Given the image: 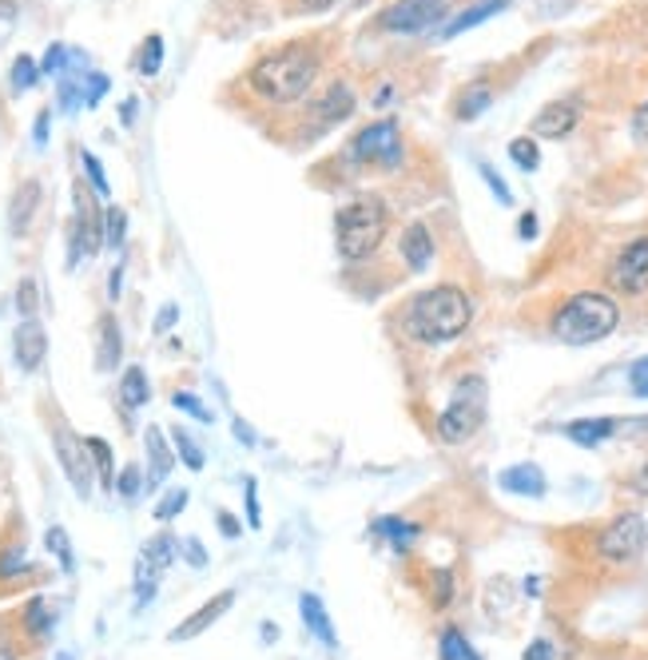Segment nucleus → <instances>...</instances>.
<instances>
[{
	"instance_id": "1",
	"label": "nucleus",
	"mask_w": 648,
	"mask_h": 660,
	"mask_svg": "<svg viewBox=\"0 0 648 660\" xmlns=\"http://www.w3.org/2000/svg\"><path fill=\"white\" fill-rule=\"evenodd\" d=\"M470 319H474L470 295L453 283H441V287L414 295V302L406 307V335L426 347H441V343L462 338L470 331Z\"/></svg>"
},
{
	"instance_id": "2",
	"label": "nucleus",
	"mask_w": 648,
	"mask_h": 660,
	"mask_svg": "<svg viewBox=\"0 0 648 660\" xmlns=\"http://www.w3.org/2000/svg\"><path fill=\"white\" fill-rule=\"evenodd\" d=\"M314 76H319V52L307 45H287L259 60L256 69L247 72V84L266 104H295L311 92Z\"/></svg>"
},
{
	"instance_id": "3",
	"label": "nucleus",
	"mask_w": 648,
	"mask_h": 660,
	"mask_svg": "<svg viewBox=\"0 0 648 660\" xmlns=\"http://www.w3.org/2000/svg\"><path fill=\"white\" fill-rule=\"evenodd\" d=\"M621 323V307L616 299H609L605 290H581L573 299H565L553 314V335L569 347H589L609 338Z\"/></svg>"
},
{
	"instance_id": "4",
	"label": "nucleus",
	"mask_w": 648,
	"mask_h": 660,
	"mask_svg": "<svg viewBox=\"0 0 648 660\" xmlns=\"http://www.w3.org/2000/svg\"><path fill=\"white\" fill-rule=\"evenodd\" d=\"M386 227H390V211L378 196H359L350 199L347 208L335 215V247L347 263H359V259H371L386 239Z\"/></svg>"
},
{
	"instance_id": "5",
	"label": "nucleus",
	"mask_w": 648,
	"mask_h": 660,
	"mask_svg": "<svg viewBox=\"0 0 648 660\" xmlns=\"http://www.w3.org/2000/svg\"><path fill=\"white\" fill-rule=\"evenodd\" d=\"M486 378L482 374H465L462 383L453 386V398L450 406L441 410L438 418V438L450 441V446H462V441H470L482 429V422H486Z\"/></svg>"
},
{
	"instance_id": "6",
	"label": "nucleus",
	"mask_w": 648,
	"mask_h": 660,
	"mask_svg": "<svg viewBox=\"0 0 648 660\" xmlns=\"http://www.w3.org/2000/svg\"><path fill=\"white\" fill-rule=\"evenodd\" d=\"M350 155L359 163H374V167H386V172H390V167L402 163V132H398L394 120H374V124H366V128L354 136Z\"/></svg>"
},
{
	"instance_id": "7",
	"label": "nucleus",
	"mask_w": 648,
	"mask_h": 660,
	"mask_svg": "<svg viewBox=\"0 0 648 660\" xmlns=\"http://www.w3.org/2000/svg\"><path fill=\"white\" fill-rule=\"evenodd\" d=\"M648 545V530H645V518L640 513H621L616 522H609V530L597 537V553L613 565H628L645 553Z\"/></svg>"
},
{
	"instance_id": "8",
	"label": "nucleus",
	"mask_w": 648,
	"mask_h": 660,
	"mask_svg": "<svg viewBox=\"0 0 648 660\" xmlns=\"http://www.w3.org/2000/svg\"><path fill=\"white\" fill-rule=\"evenodd\" d=\"M100 247H104V208H100L80 184L76 187V223H72L68 263H76L80 256H96Z\"/></svg>"
},
{
	"instance_id": "9",
	"label": "nucleus",
	"mask_w": 648,
	"mask_h": 660,
	"mask_svg": "<svg viewBox=\"0 0 648 660\" xmlns=\"http://www.w3.org/2000/svg\"><path fill=\"white\" fill-rule=\"evenodd\" d=\"M446 16V0H394L390 9L383 12V28L398 36L426 33L429 24H438Z\"/></svg>"
},
{
	"instance_id": "10",
	"label": "nucleus",
	"mask_w": 648,
	"mask_h": 660,
	"mask_svg": "<svg viewBox=\"0 0 648 660\" xmlns=\"http://www.w3.org/2000/svg\"><path fill=\"white\" fill-rule=\"evenodd\" d=\"M52 441H57V458L64 465V474H68L72 489L88 498L92 494V453H88V441L76 438L68 426H57L52 429Z\"/></svg>"
},
{
	"instance_id": "11",
	"label": "nucleus",
	"mask_w": 648,
	"mask_h": 660,
	"mask_svg": "<svg viewBox=\"0 0 648 660\" xmlns=\"http://www.w3.org/2000/svg\"><path fill=\"white\" fill-rule=\"evenodd\" d=\"M609 283L625 295H640L648 287V235L621 247V256L609 266Z\"/></svg>"
},
{
	"instance_id": "12",
	"label": "nucleus",
	"mask_w": 648,
	"mask_h": 660,
	"mask_svg": "<svg viewBox=\"0 0 648 660\" xmlns=\"http://www.w3.org/2000/svg\"><path fill=\"white\" fill-rule=\"evenodd\" d=\"M175 549H179V545H175L172 533H160V537H151V541L144 545V553H139V569H136L139 605L151 601V597H155V581H160L163 569L172 565Z\"/></svg>"
},
{
	"instance_id": "13",
	"label": "nucleus",
	"mask_w": 648,
	"mask_h": 660,
	"mask_svg": "<svg viewBox=\"0 0 648 660\" xmlns=\"http://www.w3.org/2000/svg\"><path fill=\"white\" fill-rule=\"evenodd\" d=\"M581 120V100L577 96H569V100H553V104H545L537 116H533L529 132L533 139H565L569 132L577 128Z\"/></svg>"
},
{
	"instance_id": "14",
	"label": "nucleus",
	"mask_w": 648,
	"mask_h": 660,
	"mask_svg": "<svg viewBox=\"0 0 648 660\" xmlns=\"http://www.w3.org/2000/svg\"><path fill=\"white\" fill-rule=\"evenodd\" d=\"M12 354L21 362V371H40L48 354V335L40 319H21V326L12 331Z\"/></svg>"
},
{
	"instance_id": "15",
	"label": "nucleus",
	"mask_w": 648,
	"mask_h": 660,
	"mask_svg": "<svg viewBox=\"0 0 648 660\" xmlns=\"http://www.w3.org/2000/svg\"><path fill=\"white\" fill-rule=\"evenodd\" d=\"M40 184L36 179H24L21 187H16V196H12V203H9V232L21 239V235H28V227H33V220H36V211H40Z\"/></svg>"
},
{
	"instance_id": "16",
	"label": "nucleus",
	"mask_w": 648,
	"mask_h": 660,
	"mask_svg": "<svg viewBox=\"0 0 648 660\" xmlns=\"http://www.w3.org/2000/svg\"><path fill=\"white\" fill-rule=\"evenodd\" d=\"M232 605H235V593H232V589H227V593H215V597H211V601L203 605V609H196V613H191V621H184L179 628H172L167 637H172V640H191V637H199V633H203L208 625H215V621H220V617L227 613Z\"/></svg>"
},
{
	"instance_id": "17",
	"label": "nucleus",
	"mask_w": 648,
	"mask_h": 660,
	"mask_svg": "<svg viewBox=\"0 0 648 660\" xmlns=\"http://www.w3.org/2000/svg\"><path fill=\"white\" fill-rule=\"evenodd\" d=\"M402 259L410 271H426L434 263V235L426 223H410L402 232Z\"/></svg>"
},
{
	"instance_id": "18",
	"label": "nucleus",
	"mask_w": 648,
	"mask_h": 660,
	"mask_svg": "<svg viewBox=\"0 0 648 660\" xmlns=\"http://www.w3.org/2000/svg\"><path fill=\"white\" fill-rule=\"evenodd\" d=\"M498 486L510 489V494H521V498H541L545 474L533 462H521V465H510V470H501Z\"/></svg>"
},
{
	"instance_id": "19",
	"label": "nucleus",
	"mask_w": 648,
	"mask_h": 660,
	"mask_svg": "<svg viewBox=\"0 0 648 660\" xmlns=\"http://www.w3.org/2000/svg\"><path fill=\"white\" fill-rule=\"evenodd\" d=\"M144 441H148V489H155L163 482V477L172 474V450H167V438H163L160 426H148V434H144Z\"/></svg>"
},
{
	"instance_id": "20",
	"label": "nucleus",
	"mask_w": 648,
	"mask_h": 660,
	"mask_svg": "<svg viewBox=\"0 0 648 660\" xmlns=\"http://www.w3.org/2000/svg\"><path fill=\"white\" fill-rule=\"evenodd\" d=\"M299 613H302V625L311 628V633H314L319 640H323L326 649H338L335 625H331V617H326L323 601H319L314 593H302V597H299Z\"/></svg>"
},
{
	"instance_id": "21",
	"label": "nucleus",
	"mask_w": 648,
	"mask_h": 660,
	"mask_svg": "<svg viewBox=\"0 0 648 660\" xmlns=\"http://www.w3.org/2000/svg\"><path fill=\"white\" fill-rule=\"evenodd\" d=\"M616 426H621L616 418H577V422L565 426V434L577 441V446H601L605 438H613Z\"/></svg>"
},
{
	"instance_id": "22",
	"label": "nucleus",
	"mask_w": 648,
	"mask_h": 660,
	"mask_svg": "<svg viewBox=\"0 0 648 660\" xmlns=\"http://www.w3.org/2000/svg\"><path fill=\"white\" fill-rule=\"evenodd\" d=\"M506 9H510V0H482V4H474V9H465L462 16H453V21L441 28V36H446V40H453V36L470 33L474 24H486L489 16H498V12H506Z\"/></svg>"
},
{
	"instance_id": "23",
	"label": "nucleus",
	"mask_w": 648,
	"mask_h": 660,
	"mask_svg": "<svg viewBox=\"0 0 648 660\" xmlns=\"http://www.w3.org/2000/svg\"><path fill=\"white\" fill-rule=\"evenodd\" d=\"M120 354H124V338H120V323L112 314L100 319V350H96V366L100 371H116Z\"/></svg>"
},
{
	"instance_id": "24",
	"label": "nucleus",
	"mask_w": 648,
	"mask_h": 660,
	"mask_svg": "<svg viewBox=\"0 0 648 660\" xmlns=\"http://www.w3.org/2000/svg\"><path fill=\"white\" fill-rule=\"evenodd\" d=\"M354 112V92H350V84L335 80L326 88V96L319 100V116L323 124H338V120H347Z\"/></svg>"
},
{
	"instance_id": "25",
	"label": "nucleus",
	"mask_w": 648,
	"mask_h": 660,
	"mask_svg": "<svg viewBox=\"0 0 648 660\" xmlns=\"http://www.w3.org/2000/svg\"><path fill=\"white\" fill-rule=\"evenodd\" d=\"M489 104H494V88H489L486 80L470 84V88H465V92L453 100V116H458V120H477Z\"/></svg>"
},
{
	"instance_id": "26",
	"label": "nucleus",
	"mask_w": 648,
	"mask_h": 660,
	"mask_svg": "<svg viewBox=\"0 0 648 660\" xmlns=\"http://www.w3.org/2000/svg\"><path fill=\"white\" fill-rule=\"evenodd\" d=\"M120 398H124V406H144L151 398L148 374L139 371V366H128V371H124V378H120Z\"/></svg>"
},
{
	"instance_id": "27",
	"label": "nucleus",
	"mask_w": 648,
	"mask_h": 660,
	"mask_svg": "<svg viewBox=\"0 0 648 660\" xmlns=\"http://www.w3.org/2000/svg\"><path fill=\"white\" fill-rule=\"evenodd\" d=\"M88 453H92V465L100 474V486L116 489V465H112V446L104 438H88Z\"/></svg>"
},
{
	"instance_id": "28",
	"label": "nucleus",
	"mask_w": 648,
	"mask_h": 660,
	"mask_svg": "<svg viewBox=\"0 0 648 660\" xmlns=\"http://www.w3.org/2000/svg\"><path fill=\"white\" fill-rule=\"evenodd\" d=\"M438 649H441V660H482L477 657V649L465 640L462 628H446L438 640Z\"/></svg>"
},
{
	"instance_id": "29",
	"label": "nucleus",
	"mask_w": 648,
	"mask_h": 660,
	"mask_svg": "<svg viewBox=\"0 0 648 660\" xmlns=\"http://www.w3.org/2000/svg\"><path fill=\"white\" fill-rule=\"evenodd\" d=\"M378 533H386V537L394 541V549H398V553H406V549H410V541L418 537V525L402 522V518H383V522H378Z\"/></svg>"
},
{
	"instance_id": "30",
	"label": "nucleus",
	"mask_w": 648,
	"mask_h": 660,
	"mask_svg": "<svg viewBox=\"0 0 648 660\" xmlns=\"http://www.w3.org/2000/svg\"><path fill=\"white\" fill-rule=\"evenodd\" d=\"M172 441H175V453L184 458L187 470H203V450H199V441L187 434L184 426H175L172 429Z\"/></svg>"
},
{
	"instance_id": "31",
	"label": "nucleus",
	"mask_w": 648,
	"mask_h": 660,
	"mask_svg": "<svg viewBox=\"0 0 648 660\" xmlns=\"http://www.w3.org/2000/svg\"><path fill=\"white\" fill-rule=\"evenodd\" d=\"M45 545L52 549V553H57V561H60V569H64V573H72V569H76V557H72V541H68V533L60 530V525H52V530L45 533Z\"/></svg>"
},
{
	"instance_id": "32",
	"label": "nucleus",
	"mask_w": 648,
	"mask_h": 660,
	"mask_svg": "<svg viewBox=\"0 0 648 660\" xmlns=\"http://www.w3.org/2000/svg\"><path fill=\"white\" fill-rule=\"evenodd\" d=\"M510 160L518 163L521 172H537V163H541V151H537V139L521 136L510 144Z\"/></svg>"
},
{
	"instance_id": "33",
	"label": "nucleus",
	"mask_w": 648,
	"mask_h": 660,
	"mask_svg": "<svg viewBox=\"0 0 648 660\" xmlns=\"http://www.w3.org/2000/svg\"><path fill=\"white\" fill-rule=\"evenodd\" d=\"M429 601H434V609H446V605L453 601V573L450 569H434V573H429Z\"/></svg>"
},
{
	"instance_id": "34",
	"label": "nucleus",
	"mask_w": 648,
	"mask_h": 660,
	"mask_svg": "<svg viewBox=\"0 0 648 660\" xmlns=\"http://www.w3.org/2000/svg\"><path fill=\"white\" fill-rule=\"evenodd\" d=\"M124 232H128V215L120 208H104V244L108 247H124Z\"/></svg>"
},
{
	"instance_id": "35",
	"label": "nucleus",
	"mask_w": 648,
	"mask_h": 660,
	"mask_svg": "<svg viewBox=\"0 0 648 660\" xmlns=\"http://www.w3.org/2000/svg\"><path fill=\"white\" fill-rule=\"evenodd\" d=\"M36 80H40L36 60L33 57H16V64H12V92H28Z\"/></svg>"
},
{
	"instance_id": "36",
	"label": "nucleus",
	"mask_w": 648,
	"mask_h": 660,
	"mask_svg": "<svg viewBox=\"0 0 648 660\" xmlns=\"http://www.w3.org/2000/svg\"><path fill=\"white\" fill-rule=\"evenodd\" d=\"M160 64H163V36L151 33L148 40H144V52H139V72H144V76H155Z\"/></svg>"
},
{
	"instance_id": "37",
	"label": "nucleus",
	"mask_w": 648,
	"mask_h": 660,
	"mask_svg": "<svg viewBox=\"0 0 648 660\" xmlns=\"http://www.w3.org/2000/svg\"><path fill=\"white\" fill-rule=\"evenodd\" d=\"M16 311H21V319H36V311H40L36 278H21V287H16Z\"/></svg>"
},
{
	"instance_id": "38",
	"label": "nucleus",
	"mask_w": 648,
	"mask_h": 660,
	"mask_svg": "<svg viewBox=\"0 0 648 660\" xmlns=\"http://www.w3.org/2000/svg\"><path fill=\"white\" fill-rule=\"evenodd\" d=\"M172 406L175 410H184V414L199 418V422H211V410L203 402H199L196 395H187V390H179V395H172Z\"/></svg>"
},
{
	"instance_id": "39",
	"label": "nucleus",
	"mask_w": 648,
	"mask_h": 660,
	"mask_svg": "<svg viewBox=\"0 0 648 660\" xmlns=\"http://www.w3.org/2000/svg\"><path fill=\"white\" fill-rule=\"evenodd\" d=\"M139 465H128V470H120V477H116V494L124 501H136V494H139Z\"/></svg>"
},
{
	"instance_id": "40",
	"label": "nucleus",
	"mask_w": 648,
	"mask_h": 660,
	"mask_svg": "<svg viewBox=\"0 0 648 660\" xmlns=\"http://www.w3.org/2000/svg\"><path fill=\"white\" fill-rule=\"evenodd\" d=\"M184 506H187V489H172V494H167V498L155 506V522H167V518H175V513L184 510Z\"/></svg>"
},
{
	"instance_id": "41",
	"label": "nucleus",
	"mask_w": 648,
	"mask_h": 660,
	"mask_svg": "<svg viewBox=\"0 0 648 660\" xmlns=\"http://www.w3.org/2000/svg\"><path fill=\"white\" fill-rule=\"evenodd\" d=\"M80 160H84V167H88V179H92V187L108 199V191H112V187H108V175H104V167H100V160H96L92 151H80Z\"/></svg>"
},
{
	"instance_id": "42",
	"label": "nucleus",
	"mask_w": 648,
	"mask_h": 660,
	"mask_svg": "<svg viewBox=\"0 0 648 660\" xmlns=\"http://www.w3.org/2000/svg\"><path fill=\"white\" fill-rule=\"evenodd\" d=\"M84 80H88V88H84V104L96 108V104H100V96L108 92V76H100V72H88Z\"/></svg>"
},
{
	"instance_id": "43",
	"label": "nucleus",
	"mask_w": 648,
	"mask_h": 660,
	"mask_svg": "<svg viewBox=\"0 0 648 660\" xmlns=\"http://www.w3.org/2000/svg\"><path fill=\"white\" fill-rule=\"evenodd\" d=\"M477 172H482V179H486L489 184V191H494V196L501 199V203H513V191L506 184H501V175L494 172V167H489V163H482V167H477Z\"/></svg>"
},
{
	"instance_id": "44",
	"label": "nucleus",
	"mask_w": 648,
	"mask_h": 660,
	"mask_svg": "<svg viewBox=\"0 0 648 660\" xmlns=\"http://www.w3.org/2000/svg\"><path fill=\"white\" fill-rule=\"evenodd\" d=\"M628 386H633V395H637V398H648V354L640 362H633V371H628Z\"/></svg>"
},
{
	"instance_id": "45",
	"label": "nucleus",
	"mask_w": 648,
	"mask_h": 660,
	"mask_svg": "<svg viewBox=\"0 0 648 660\" xmlns=\"http://www.w3.org/2000/svg\"><path fill=\"white\" fill-rule=\"evenodd\" d=\"M48 625H52V617H48V605L45 601L28 605V628H33V633H45Z\"/></svg>"
},
{
	"instance_id": "46",
	"label": "nucleus",
	"mask_w": 648,
	"mask_h": 660,
	"mask_svg": "<svg viewBox=\"0 0 648 660\" xmlns=\"http://www.w3.org/2000/svg\"><path fill=\"white\" fill-rule=\"evenodd\" d=\"M64 60H68L64 45H52V48H48L45 64H40V76H52V72H60V69H64Z\"/></svg>"
},
{
	"instance_id": "47",
	"label": "nucleus",
	"mask_w": 648,
	"mask_h": 660,
	"mask_svg": "<svg viewBox=\"0 0 648 660\" xmlns=\"http://www.w3.org/2000/svg\"><path fill=\"white\" fill-rule=\"evenodd\" d=\"M247 525L251 530H259V498H256V477H247Z\"/></svg>"
},
{
	"instance_id": "48",
	"label": "nucleus",
	"mask_w": 648,
	"mask_h": 660,
	"mask_svg": "<svg viewBox=\"0 0 648 660\" xmlns=\"http://www.w3.org/2000/svg\"><path fill=\"white\" fill-rule=\"evenodd\" d=\"M21 569H24L21 549H4V557H0V577H9V573H21Z\"/></svg>"
},
{
	"instance_id": "49",
	"label": "nucleus",
	"mask_w": 648,
	"mask_h": 660,
	"mask_svg": "<svg viewBox=\"0 0 648 660\" xmlns=\"http://www.w3.org/2000/svg\"><path fill=\"white\" fill-rule=\"evenodd\" d=\"M184 549H187V553H184V557H187V565H196V569L208 565V553H203V545H199L196 537H187Z\"/></svg>"
},
{
	"instance_id": "50",
	"label": "nucleus",
	"mask_w": 648,
	"mask_h": 660,
	"mask_svg": "<svg viewBox=\"0 0 648 660\" xmlns=\"http://www.w3.org/2000/svg\"><path fill=\"white\" fill-rule=\"evenodd\" d=\"M525 660H553V645L549 640H533L529 649H525Z\"/></svg>"
},
{
	"instance_id": "51",
	"label": "nucleus",
	"mask_w": 648,
	"mask_h": 660,
	"mask_svg": "<svg viewBox=\"0 0 648 660\" xmlns=\"http://www.w3.org/2000/svg\"><path fill=\"white\" fill-rule=\"evenodd\" d=\"M633 132H637V139H645L648 144V100L637 108V116H633Z\"/></svg>"
},
{
	"instance_id": "52",
	"label": "nucleus",
	"mask_w": 648,
	"mask_h": 660,
	"mask_svg": "<svg viewBox=\"0 0 648 660\" xmlns=\"http://www.w3.org/2000/svg\"><path fill=\"white\" fill-rule=\"evenodd\" d=\"M518 232H521V239H533V235H537V215H533V211H525V215H521Z\"/></svg>"
},
{
	"instance_id": "53",
	"label": "nucleus",
	"mask_w": 648,
	"mask_h": 660,
	"mask_svg": "<svg viewBox=\"0 0 648 660\" xmlns=\"http://www.w3.org/2000/svg\"><path fill=\"white\" fill-rule=\"evenodd\" d=\"M220 530H223V537H239V522H235L227 510H220Z\"/></svg>"
},
{
	"instance_id": "54",
	"label": "nucleus",
	"mask_w": 648,
	"mask_h": 660,
	"mask_svg": "<svg viewBox=\"0 0 648 660\" xmlns=\"http://www.w3.org/2000/svg\"><path fill=\"white\" fill-rule=\"evenodd\" d=\"M175 314H179V311H175V307H163V311H160V319H155V331H160V335H163V331H167V326L175 323Z\"/></svg>"
},
{
	"instance_id": "55",
	"label": "nucleus",
	"mask_w": 648,
	"mask_h": 660,
	"mask_svg": "<svg viewBox=\"0 0 648 660\" xmlns=\"http://www.w3.org/2000/svg\"><path fill=\"white\" fill-rule=\"evenodd\" d=\"M235 438H239V441H247V446H251V441H256V434H251V426H247L244 418H239V422H235Z\"/></svg>"
},
{
	"instance_id": "56",
	"label": "nucleus",
	"mask_w": 648,
	"mask_h": 660,
	"mask_svg": "<svg viewBox=\"0 0 648 660\" xmlns=\"http://www.w3.org/2000/svg\"><path fill=\"white\" fill-rule=\"evenodd\" d=\"M299 4H302L307 12H326L331 4H335V0H299Z\"/></svg>"
},
{
	"instance_id": "57",
	"label": "nucleus",
	"mask_w": 648,
	"mask_h": 660,
	"mask_svg": "<svg viewBox=\"0 0 648 660\" xmlns=\"http://www.w3.org/2000/svg\"><path fill=\"white\" fill-rule=\"evenodd\" d=\"M633 486H637V489H640V494H648V462H645V465H640L637 474H633Z\"/></svg>"
},
{
	"instance_id": "58",
	"label": "nucleus",
	"mask_w": 648,
	"mask_h": 660,
	"mask_svg": "<svg viewBox=\"0 0 648 660\" xmlns=\"http://www.w3.org/2000/svg\"><path fill=\"white\" fill-rule=\"evenodd\" d=\"M45 136H48V112L36 120V144H45Z\"/></svg>"
},
{
	"instance_id": "59",
	"label": "nucleus",
	"mask_w": 648,
	"mask_h": 660,
	"mask_svg": "<svg viewBox=\"0 0 648 660\" xmlns=\"http://www.w3.org/2000/svg\"><path fill=\"white\" fill-rule=\"evenodd\" d=\"M16 16V4L12 0H0V21H12Z\"/></svg>"
},
{
	"instance_id": "60",
	"label": "nucleus",
	"mask_w": 648,
	"mask_h": 660,
	"mask_svg": "<svg viewBox=\"0 0 648 660\" xmlns=\"http://www.w3.org/2000/svg\"><path fill=\"white\" fill-rule=\"evenodd\" d=\"M136 100H128V104H124V124H132V116H136Z\"/></svg>"
},
{
	"instance_id": "61",
	"label": "nucleus",
	"mask_w": 648,
	"mask_h": 660,
	"mask_svg": "<svg viewBox=\"0 0 648 660\" xmlns=\"http://www.w3.org/2000/svg\"><path fill=\"white\" fill-rule=\"evenodd\" d=\"M57 660H72V652H60V657Z\"/></svg>"
}]
</instances>
